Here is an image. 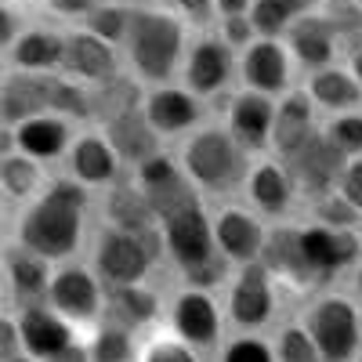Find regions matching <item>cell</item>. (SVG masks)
<instances>
[{
	"instance_id": "obj_1",
	"label": "cell",
	"mask_w": 362,
	"mask_h": 362,
	"mask_svg": "<svg viewBox=\"0 0 362 362\" xmlns=\"http://www.w3.org/2000/svg\"><path fill=\"white\" fill-rule=\"evenodd\" d=\"M95 206V192L73 177L44 181V189L22 203L15 221V243L47 257L51 264L69 261L87 243V218Z\"/></svg>"
},
{
	"instance_id": "obj_2",
	"label": "cell",
	"mask_w": 362,
	"mask_h": 362,
	"mask_svg": "<svg viewBox=\"0 0 362 362\" xmlns=\"http://www.w3.org/2000/svg\"><path fill=\"white\" fill-rule=\"evenodd\" d=\"M250 160L254 156L225 131V124H206V119L181 138V153H177L181 170L199 189L203 199L210 196L221 199L243 189Z\"/></svg>"
},
{
	"instance_id": "obj_3",
	"label": "cell",
	"mask_w": 362,
	"mask_h": 362,
	"mask_svg": "<svg viewBox=\"0 0 362 362\" xmlns=\"http://www.w3.org/2000/svg\"><path fill=\"white\" fill-rule=\"evenodd\" d=\"M124 54L131 73L148 87V83H167L177 76L181 58H185V22L167 8H131L127 37H124Z\"/></svg>"
},
{
	"instance_id": "obj_4",
	"label": "cell",
	"mask_w": 362,
	"mask_h": 362,
	"mask_svg": "<svg viewBox=\"0 0 362 362\" xmlns=\"http://www.w3.org/2000/svg\"><path fill=\"white\" fill-rule=\"evenodd\" d=\"M160 257H163L160 235H134L102 225L95 235V250H90V268L102 279V286H119L148 279V272L156 268Z\"/></svg>"
},
{
	"instance_id": "obj_5",
	"label": "cell",
	"mask_w": 362,
	"mask_h": 362,
	"mask_svg": "<svg viewBox=\"0 0 362 362\" xmlns=\"http://www.w3.org/2000/svg\"><path fill=\"white\" fill-rule=\"evenodd\" d=\"M300 326L308 329V337L322 351L326 362H351V355L362 348L358 334V300L348 293H315L308 300Z\"/></svg>"
},
{
	"instance_id": "obj_6",
	"label": "cell",
	"mask_w": 362,
	"mask_h": 362,
	"mask_svg": "<svg viewBox=\"0 0 362 362\" xmlns=\"http://www.w3.org/2000/svg\"><path fill=\"white\" fill-rule=\"evenodd\" d=\"M279 297H276V279L261 261L232 264L225 279V322L235 326L239 334H261V329L276 319Z\"/></svg>"
},
{
	"instance_id": "obj_7",
	"label": "cell",
	"mask_w": 362,
	"mask_h": 362,
	"mask_svg": "<svg viewBox=\"0 0 362 362\" xmlns=\"http://www.w3.org/2000/svg\"><path fill=\"white\" fill-rule=\"evenodd\" d=\"M44 300L83 334L87 326H95L102 319L105 286H102V279L95 276L90 264H80V261L69 257V261H58L51 268V283H47Z\"/></svg>"
},
{
	"instance_id": "obj_8",
	"label": "cell",
	"mask_w": 362,
	"mask_h": 362,
	"mask_svg": "<svg viewBox=\"0 0 362 362\" xmlns=\"http://www.w3.org/2000/svg\"><path fill=\"white\" fill-rule=\"evenodd\" d=\"M160 247H163V257H170V264L177 268V276H189L206 261H214L218 247H214V232H210L206 203H196L189 210H177V214L163 218Z\"/></svg>"
},
{
	"instance_id": "obj_9",
	"label": "cell",
	"mask_w": 362,
	"mask_h": 362,
	"mask_svg": "<svg viewBox=\"0 0 362 362\" xmlns=\"http://www.w3.org/2000/svg\"><path fill=\"white\" fill-rule=\"evenodd\" d=\"M297 247H300V257H305L308 272L315 276V283L322 286L362 257V235H358V228L305 221V225H297Z\"/></svg>"
},
{
	"instance_id": "obj_10",
	"label": "cell",
	"mask_w": 362,
	"mask_h": 362,
	"mask_svg": "<svg viewBox=\"0 0 362 362\" xmlns=\"http://www.w3.org/2000/svg\"><path fill=\"white\" fill-rule=\"evenodd\" d=\"M167 329L181 341H189L199 351H214L221 344V329H225V312H221V300L214 297V290H203V286H185L167 300Z\"/></svg>"
},
{
	"instance_id": "obj_11",
	"label": "cell",
	"mask_w": 362,
	"mask_h": 362,
	"mask_svg": "<svg viewBox=\"0 0 362 362\" xmlns=\"http://www.w3.org/2000/svg\"><path fill=\"white\" fill-rule=\"evenodd\" d=\"M127 174L134 177V185L145 192V199H148V206H153L156 221L177 214V210H189V206H196V203H206V199L199 196V189L185 177L177 156H170V153L148 156V160H141L138 167H131Z\"/></svg>"
},
{
	"instance_id": "obj_12",
	"label": "cell",
	"mask_w": 362,
	"mask_h": 362,
	"mask_svg": "<svg viewBox=\"0 0 362 362\" xmlns=\"http://www.w3.org/2000/svg\"><path fill=\"white\" fill-rule=\"evenodd\" d=\"M283 167L290 170V181L297 189V199H319L326 192L337 189V177L344 170V156L337 153V145L322 134V127L315 134H308L297 148H290L286 156H279Z\"/></svg>"
},
{
	"instance_id": "obj_13",
	"label": "cell",
	"mask_w": 362,
	"mask_h": 362,
	"mask_svg": "<svg viewBox=\"0 0 362 362\" xmlns=\"http://www.w3.org/2000/svg\"><path fill=\"white\" fill-rule=\"evenodd\" d=\"M141 112L153 124V131L167 141V138H185L189 131H196L206 119V105L203 98H196L185 83H148L141 95Z\"/></svg>"
},
{
	"instance_id": "obj_14",
	"label": "cell",
	"mask_w": 362,
	"mask_h": 362,
	"mask_svg": "<svg viewBox=\"0 0 362 362\" xmlns=\"http://www.w3.org/2000/svg\"><path fill=\"white\" fill-rule=\"evenodd\" d=\"M181 83H185L196 98H218L228 90L235 76V51L221 37H199L185 47L181 58Z\"/></svg>"
},
{
	"instance_id": "obj_15",
	"label": "cell",
	"mask_w": 362,
	"mask_h": 362,
	"mask_svg": "<svg viewBox=\"0 0 362 362\" xmlns=\"http://www.w3.org/2000/svg\"><path fill=\"white\" fill-rule=\"evenodd\" d=\"M210 232H214V247L228 264H247L261 257L268 221L257 210L243 203H225L210 214Z\"/></svg>"
},
{
	"instance_id": "obj_16",
	"label": "cell",
	"mask_w": 362,
	"mask_h": 362,
	"mask_svg": "<svg viewBox=\"0 0 362 362\" xmlns=\"http://www.w3.org/2000/svg\"><path fill=\"white\" fill-rule=\"evenodd\" d=\"M239 192L247 196L250 210H257L264 221L290 218V210L297 203V189L290 181V170L283 167L279 156H272V153H257V160H250L243 189Z\"/></svg>"
},
{
	"instance_id": "obj_17",
	"label": "cell",
	"mask_w": 362,
	"mask_h": 362,
	"mask_svg": "<svg viewBox=\"0 0 362 362\" xmlns=\"http://www.w3.org/2000/svg\"><path fill=\"white\" fill-rule=\"evenodd\" d=\"M290 51L279 44V37H254L243 51L235 54V73L243 80V87L261 90L268 98H279L283 90H290Z\"/></svg>"
},
{
	"instance_id": "obj_18",
	"label": "cell",
	"mask_w": 362,
	"mask_h": 362,
	"mask_svg": "<svg viewBox=\"0 0 362 362\" xmlns=\"http://www.w3.org/2000/svg\"><path fill=\"white\" fill-rule=\"evenodd\" d=\"M66 170L73 181L87 185L90 192L95 189H105L112 181L124 174V163L112 153L109 138L102 134V127H83V131H73V141L66 148Z\"/></svg>"
},
{
	"instance_id": "obj_19",
	"label": "cell",
	"mask_w": 362,
	"mask_h": 362,
	"mask_svg": "<svg viewBox=\"0 0 362 362\" xmlns=\"http://www.w3.org/2000/svg\"><path fill=\"white\" fill-rule=\"evenodd\" d=\"M58 73L95 87L109 76L119 73V47L105 44L102 37L87 33V29H73V33H62V62H58Z\"/></svg>"
},
{
	"instance_id": "obj_20",
	"label": "cell",
	"mask_w": 362,
	"mask_h": 362,
	"mask_svg": "<svg viewBox=\"0 0 362 362\" xmlns=\"http://www.w3.org/2000/svg\"><path fill=\"white\" fill-rule=\"evenodd\" d=\"M272 112H276V98L261 95V90H235V95L225 102V116L221 124L225 131L247 148L250 156L268 153V134H272Z\"/></svg>"
},
{
	"instance_id": "obj_21",
	"label": "cell",
	"mask_w": 362,
	"mask_h": 362,
	"mask_svg": "<svg viewBox=\"0 0 362 362\" xmlns=\"http://www.w3.org/2000/svg\"><path fill=\"white\" fill-rule=\"evenodd\" d=\"M15 326H18V344L25 355H33L37 362L51 358L54 351H62L73 337H80V329L58 315L47 300L37 305H22L15 308Z\"/></svg>"
},
{
	"instance_id": "obj_22",
	"label": "cell",
	"mask_w": 362,
	"mask_h": 362,
	"mask_svg": "<svg viewBox=\"0 0 362 362\" xmlns=\"http://www.w3.org/2000/svg\"><path fill=\"white\" fill-rule=\"evenodd\" d=\"M163 315V300L160 293L148 286V279L141 283H119V286H105V300H102V319L131 329V334H148Z\"/></svg>"
},
{
	"instance_id": "obj_23",
	"label": "cell",
	"mask_w": 362,
	"mask_h": 362,
	"mask_svg": "<svg viewBox=\"0 0 362 362\" xmlns=\"http://www.w3.org/2000/svg\"><path fill=\"white\" fill-rule=\"evenodd\" d=\"M322 112L308 98V90H283L276 98V112H272V134H268V153L272 156H286L290 148H297L308 134L319 131Z\"/></svg>"
},
{
	"instance_id": "obj_24",
	"label": "cell",
	"mask_w": 362,
	"mask_h": 362,
	"mask_svg": "<svg viewBox=\"0 0 362 362\" xmlns=\"http://www.w3.org/2000/svg\"><path fill=\"white\" fill-rule=\"evenodd\" d=\"M102 225H112V228H124V232H134V235H160V221L148 206L145 192L134 185V177L124 170L112 185H105V196H102Z\"/></svg>"
},
{
	"instance_id": "obj_25",
	"label": "cell",
	"mask_w": 362,
	"mask_h": 362,
	"mask_svg": "<svg viewBox=\"0 0 362 362\" xmlns=\"http://www.w3.org/2000/svg\"><path fill=\"white\" fill-rule=\"evenodd\" d=\"M51 80L54 73L8 69L0 76V124L15 127L37 112H51Z\"/></svg>"
},
{
	"instance_id": "obj_26",
	"label": "cell",
	"mask_w": 362,
	"mask_h": 362,
	"mask_svg": "<svg viewBox=\"0 0 362 362\" xmlns=\"http://www.w3.org/2000/svg\"><path fill=\"white\" fill-rule=\"evenodd\" d=\"M276 283H286V286H300V290H315V276L308 272L305 257H300V247H297V225H286L283 221H272L268 232H264V247H261V257H257Z\"/></svg>"
},
{
	"instance_id": "obj_27",
	"label": "cell",
	"mask_w": 362,
	"mask_h": 362,
	"mask_svg": "<svg viewBox=\"0 0 362 362\" xmlns=\"http://www.w3.org/2000/svg\"><path fill=\"white\" fill-rule=\"evenodd\" d=\"M286 51L293 62H300L305 69H319V66H329L337 54V25L329 15H297L286 29Z\"/></svg>"
},
{
	"instance_id": "obj_28",
	"label": "cell",
	"mask_w": 362,
	"mask_h": 362,
	"mask_svg": "<svg viewBox=\"0 0 362 362\" xmlns=\"http://www.w3.org/2000/svg\"><path fill=\"white\" fill-rule=\"evenodd\" d=\"M4 257V286H8V300L11 308H22V305H37V300L47 297V283H51V261L25 250L18 243L8 247Z\"/></svg>"
},
{
	"instance_id": "obj_29",
	"label": "cell",
	"mask_w": 362,
	"mask_h": 362,
	"mask_svg": "<svg viewBox=\"0 0 362 362\" xmlns=\"http://www.w3.org/2000/svg\"><path fill=\"white\" fill-rule=\"evenodd\" d=\"M102 134L109 138L112 153L119 156L124 170H131V167H138L141 160L163 153V138H160V134L153 131V124L145 119L141 105L119 112L116 119H109V124H102Z\"/></svg>"
},
{
	"instance_id": "obj_30",
	"label": "cell",
	"mask_w": 362,
	"mask_h": 362,
	"mask_svg": "<svg viewBox=\"0 0 362 362\" xmlns=\"http://www.w3.org/2000/svg\"><path fill=\"white\" fill-rule=\"evenodd\" d=\"M73 131L76 124H69L66 116L58 112H37L15 124V148L25 156H33L40 163H51V160H62L66 148L73 141Z\"/></svg>"
},
{
	"instance_id": "obj_31",
	"label": "cell",
	"mask_w": 362,
	"mask_h": 362,
	"mask_svg": "<svg viewBox=\"0 0 362 362\" xmlns=\"http://www.w3.org/2000/svg\"><path fill=\"white\" fill-rule=\"evenodd\" d=\"M305 90L322 116H334V112H344V109H362V83L334 62L312 69Z\"/></svg>"
},
{
	"instance_id": "obj_32",
	"label": "cell",
	"mask_w": 362,
	"mask_h": 362,
	"mask_svg": "<svg viewBox=\"0 0 362 362\" xmlns=\"http://www.w3.org/2000/svg\"><path fill=\"white\" fill-rule=\"evenodd\" d=\"M141 95H145V83L134 76V73H124L119 69L116 76L87 87V105H90V124L102 127L109 119H116L119 112L127 109H138L141 105Z\"/></svg>"
},
{
	"instance_id": "obj_33",
	"label": "cell",
	"mask_w": 362,
	"mask_h": 362,
	"mask_svg": "<svg viewBox=\"0 0 362 362\" xmlns=\"http://www.w3.org/2000/svg\"><path fill=\"white\" fill-rule=\"evenodd\" d=\"M11 69H25V73H58L62 62V33L54 29H25L15 37V44L4 51Z\"/></svg>"
},
{
	"instance_id": "obj_34",
	"label": "cell",
	"mask_w": 362,
	"mask_h": 362,
	"mask_svg": "<svg viewBox=\"0 0 362 362\" xmlns=\"http://www.w3.org/2000/svg\"><path fill=\"white\" fill-rule=\"evenodd\" d=\"M44 189V163L25 156V153H8L0 156V199L8 203H29Z\"/></svg>"
},
{
	"instance_id": "obj_35",
	"label": "cell",
	"mask_w": 362,
	"mask_h": 362,
	"mask_svg": "<svg viewBox=\"0 0 362 362\" xmlns=\"http://www.w3.org/2000/svg\"><path fill=\"white\" fill-rule=\"evenodd\" d=\"M83 344L90 362H134L138 358V334L116 326L109 319H98L83 329Z\"/></svg>"
},
{
	"instance_id": "obj_36",
	"label": "cell",
	"mask_w": 362,
	"mask_h": 362,
	"mask_svg": "<svg viewBox=\"0 0 362 362\" xmlns=\"http://www.w3.org/2000/svg\"><path fill=\"white\" fill-rule=\"evenodd\" d=\"M134 362H210L206 351L192 348L189 341H181L174 329L167 326H153L148 334H141L138 341V358Z\"/></svg>"
},
{
	"instance_id": "obj_37",
	"label": "cell",
	"mask_w": 362,
	"mask_h": 362,
	"mask_svg": "<svg viewBox=\"0 0 362 362\" xmlns=\"http://www.w3.org/2000/svg\"><path fill=\"white\" fill-rule=\"evenodd\" d=\"M319 4V0H250V22L257 29V37H283V29Z\"/></svg>"
},
{
	"instance_id": "obj_38",
	"label": "cell",
	"mask_w": 362,
	"mask_h": 362,
	"mask_svg": "<svg viewBox=\"0 0 362 362\" xmlns=\"http://www.w3.org/2000/svg\"><path fill=\"white\" fill-rule=\"evenodd\" d=\"M80 22H83L87 33H95V37H102L105 44L119 47V44H124V37H127L131 8H127V4H119V0H98V4L90 8Z\"/></svg>"
},
{
	"instance_id": "obj_39",
	"label": "cell",
	"mask_w": 362,
	"mask_h": 362,
	"mask_svg": "<svg viewBox=\"0 0 362 362\" xmlns=\"http://www.w3.org/2000/svg\"><path fill=\"white\" fill-rule=\"evenodd\" d=\"M322 134L337 145V153L344 160L362 156V109H344L334 116H322Z\"/></svg>"
},
{
	"instance_id": "obj_40",
	"label": "cell",
	"mask_w": 362,
	"mask_h": 362,
	"mask_svg": "<svg viewBox=\"0 0 362 362\" xmlns=\"http://www.w3.org/2000/svg\"><path fill=\"white\" fill-rule=\"evenodd\" d=\"M51 112L66 116L69 124H90V105H87V83H76L62 73L51 80Z\"/></svg>"
},
{
	"instance_id": "obj_41",
	"label": "cell",
	"mask_w": 362,
	"mask_h": 362,
	"mask_svg": "<svg viewBox=\"0 0 362 362\" xmlns=\"http://www.w3.org/2000/svg\"><path fill=\"white\" fill-rule=\"evenodd\" d=\"M272 351H276V362H326L300 322L279 326L276 337H272Z\"/></svg>"
},
{
	"instance_id": "obj_42",
	"label": "cell",
	"mask_w": 362,
	"mask_h": 362,
	"mask_svg": "<svg viewBox=\"0 0 362 362\" xmlns=\"http://www.w3.org/2000/svg\"><path fill=\"white\" fill-rule=\"evenodd\" d=\"M218 348H221L218 362H276L272 341H264L257 334H235L232 341H225Z\"/></svg>"
},
{
	"instance_id": "obj_43",
	"label": "cell",
	"mask_w": 362,
	"mask_h": 362,
	"mask_svg": "<svg viewBox=\"0 0 362 362\" xmlns=\"http://www.w3.org/2000/svg\"><path fill=\"white\" fill-rule=\"evenodd\" d=\"M312 221H322V225H341V228H358V214L348 206V199L334 189L319 199H312Z\"/></svg>"
},
{
	"instance_id": "obj_44",
	"label": "cell",
	"mask_w": 362,
	"mask_h": 362,
	"mask_svg": "<svg viewBox=\"0 0 362 362\" xmlns=\"http://www.w3.org/2000/svg\"><path fill=\"white\" fill-rule=\"evenodd\" d=\"M218 37L239 54L254 37H257V29H254V22H250V15L243 11V15H221V29H218Z\"/></svg>"
},
{
	"instance_id": "obj_45",
	"label": "cell",
	"mask_w": 362,
	"mask_h": 362,
	"mask_svg": "<svg viewBox=\"0 0 362 362\" xmlns=\"http://www.w3.org/2000/svg\"><path fill=\"white\" fill-rule=\"evenodd\" d=\"M337 192L348 199V206L362 218V156H351L337 177Z\"/></svg>"
},
{
	"instance_id": "obj_46",
	"label": "cell",
	"mask_w": 362,
	"mask_h": 362,
	"mask_svg": "<svg viewBox=\"0 0 362 362\" xmlns=\"http://www.w3.org/2000/svg\"><path fill=\"white\" fill-rule=\"evenodd\" d=\"M174 15L181 22L206 25L210 18H214V0H174Z\"/></svg>"
},
{
	"instance_id": "obj_47",
	"label": "cell",
	"mask_w": 362,
	"mask_h": 362,
	"mask_svg": "<svg viewBox=\"0 0 362 362\" xmlns=\"http://www.w3.org/2000/svg\"><path fill=\"white\" fill-rule=\"evenodd\" d=\"M11 351H22V344H18V326H15V312L0 308V358L11 355Z\"/></svg>"
},
{
	"instance_id": "obj_48",
	"label": "cell",
	"mask_w": 362,
	"mask_h": 362,
	"mask_svg": "<svg viewBox=\"0 0 362 362\" xmlns=\"http://www.w3.org/2000/svg\"><path fill=\"white\" fill-rule=\"evenodd\" d=\"M15 37H18V15L0 0V54L15 44Z\"/></svg>"
},
{
	"instance_id": "obj_49",
	"label": "cell",
	"mask_w": 362,
	"mask_h": 362,
	"mask_svg": "<svg viewBox=\"0 0 362 362\" xmlns=\"http://www.w3.org/2000/svg\"><path fill=\"white\" fill-rule=\"evenodd\" d=\"M98 0H47V8L62 18H83L90 8H95Z\"/></svg>"
},
{
	"instance_id": "obj_50",
	"label": "cell",
	"mask_w": 362,
	"mask_h": 362,
	"mask_svg": "<svg viewBox=\"0 0 362 362\" xmlns=\"http://www.w3.org/2000/svg\"><path fill=\"white\" fill-rule=\"evenodd\" d=\"M44 362H90L87 344H83V334H80V337H73L62 351H54V355H51V358H44Z\"/></svg>"
},
{
	"instance_id": "obj_51",
	"label": "cell",
	"mask_w": 362,
	"mask_h": 362,
	"mask_svg": "<svg viewBox=\"0 0 362 362\" xmlns=\"http://www.w3.org/2000/svg\"><path fill=\"white\" fill-rule=\"evenodd\" d=\"M348 73L362 83V33L348 40Z\"/></svg>"
},
{
	"instance_id": "obj_52",
	"label": "cell",
	"mask_w": 362,
	"mask_h": 362,
	"mask_svg": "<svg viewBox=\"0 0 362 362\" xmlns=\"http://www.w3.org/2000/svg\"><path fill=\"white\" fill-rule=\"evenodd\" d=\"M247 8H250V0H214L218 15H243Z\"/></svg>"
},
{
	"instance_id": "obj_53",
	"label": "cell",
	"mask_w": 362,
	"mask_h": 362,
	"mask_svg": "<svg viewBox=\"0 0 362 362\" xmlns=\"http://www.w3.org/2000/svg\"><path fill=\"white\" fill-rule=\"evenodd\" d=\"M8 153H15V127L0 124V156H8Z\"/></svg>"
},
{
	"instance_id": "obj_54",
	"label": "cell",
	"mask_w": 362,
	"mask_h": 362,
	"mask_svg": "<svg viewBox=\"0 0 362 362\" xmlns=\"http://www.w3.org/2000/svg\"><path fill=\"white\" fill-rule=\"evenodd\" d=\"M0 362H37L33 355H25V351H11V355H4Z\"/></svg>"
},
{
	"instance_id": "obj_55",
	"label": "cell",
	"mask_w": 362,
	"mask_h": 362,
	"mask_svg": "<svg viewBox=\"0 0 362 362\" xmlns=\"http://www.w3.org/2000/svg\"><path fill=\"white\" fill-rule=\"evenodd\" d=\"M351 272H355V290H358V297H362V257L351 264Z\"/></svg>"
},
{
	"instance_id": "obj_56",
	"label": "cell",
	"mask_w": 362,
	"mask_h": 362,
	"mask_svg": "<svg viewBox=\"0 0 362 362\" xmlns=\"http://www.w3.org/2000/svg\"><path fill=\"white\" fill-rule=\"evenodd\" d=\"M8 300V286H4V257H0V308H4Z\"/></svg>"
},
{
	"instance_id": "obj_57",
	"label": "cell",
	"mask_w": 362,
	"mask_h": 362,
	"mask_svg": "<svg viewBox=\"0 0 362 362\" xmlns=\"http://www.w3.org/2000/svg\"><path fill=\"white\" fill-rule=\"evenodd\" d=\"M119 4H127V8H138V4H145V0H119Z\"/></svg>"
},
{
	"instance_id": "obj_58",
	"label": "cell",
	"mask_w": 362,
	"mask_h": 362,
	"mask_svg": "<svg viewBox=\"0 0 362 362\" xmlns=\"http://www.w3.org/2000/svg\"><path fill=\"white\" fill-rule=\"evenodd\" d=\"M0 228H4V199H0Z\"/></svg>"
},
{
	"instance_id": "obj_59",
	"label": "cell",
	"mask_w": 362,
	"mask_h": 362,
	"mask_svg": "<svg viewBox=\"0 0 362 362\" xmlns=\"http://www.w3.org/2000/svg\"><path fill=\"white\" fill-rule=\"evenodd\" d=\"M358 334H362V300H358Z\"/></svg>"
},
{
	"instance_id": "obj_60",
	"label": "cell",
	"mask_w": 362,
	"mask_h": 362,
	"mask_svg": "<svg viewBox=\"0 0 362 362\" xmlns=\"http://www.w3.org/2000/svg\"><path fill=\"white\" fill-rule=\"evenodd\" d=\"M351 362H362V348H358V351H355V355H351Z\"/></svg>"
},
{
	"instance_id": "obj_61",
	"label": "cell",
	"mask_w": 362,
	"mask_h": 362,
	"mask_svg": "<svg viewBox=\"0 0 362 362\" xmlns=\"http://www.w3.org/2000/svg\"><path fill=\"white\" fill-rule=\"evenodd\" d=\"M4 73H8V69H4V54H0V76H4Z\"/></svg>"
},
{
	"instance_id": "obj_62",
	"label": "cell",
	"mask_w": 362,
	"mask_h": 362,
	"mask_svg": "<svg viewBox=\"0 0 362 362\" xmlns=\"http://www.w3.org/2000/svg\"><path fill=\"white\" fill-rule=\"evenodd\" d=\"M358 8H362V0H358Z\"/></svg>"
}]
</instances>
